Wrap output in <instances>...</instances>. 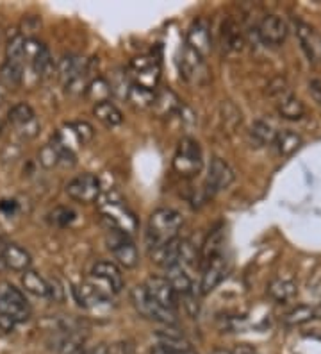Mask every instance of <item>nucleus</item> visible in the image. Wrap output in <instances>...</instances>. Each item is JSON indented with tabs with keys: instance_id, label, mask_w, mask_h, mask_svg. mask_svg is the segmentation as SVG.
Instances as JSON below:
<instances>
[{
	"instance_id": "a18cd8bd",
	"label": "nucleus",
	"mask_w": 321,
	"mask_h": 354,
	"mask_svg": "<svg viewBox=\"0 0 321 354\" xmlns=\"http://www.w3.org/2000/svg\"><path fill=\"white\" fill-rule=\"evenodd\" d=\"M6 268V263H4V256H2V245H0V272Z\"/></svg>"
},
{
	"instance_id": "79ce46f5",
	"label": "nucleus",
	"mask_w": 321,
	"mask_h": 354,
	"mask_svg": "<svg viewBox=\"0 0 321 354\" xmlns=\"http://www.w3.org/2000/svg\"><path fill=\"white\" fill-rule=\"evenodd\" d=\"M48 297H52L54 301H59V303L64 299L63 288H61V285L56 279L48 281Z\"/></svg>"
},
{
	"instance_id": "cd10ccee",
	"label": "nucleus",
	"mask_w": 321,
	"mask_h": 354,
	"mask_svg": "<svg viewBox=\"0 0 321 354\" xmlns=\"http://www.w3.org/2000/svg\"><path fill=\"white\" fill-rule=\"evenodd\" d=\"M21 285L29 294L36 295V297H47L48 295V283L39 276L35 270H26L21 276Z\"/></svg>"
},
{
	"instance_id": "e433bc0d",
	"label": "nucleus",
	"mask_w": 321,
	"mask_h": 354,
	"mask_svg": "<svg viewBox=\"0 0 321 354\" xmlns=\"http://www.w3.org/2000/svg\"><path fill=\"white\" fill-rule=\"evenodd\" d=\"M313 319H314V308L298 306L287 313L284 322H286L287 326H300V324H305V322H309V320H313Z\"/></svg>"
},
{
	"instance_id": "c85d7f7f",
	"label": "nucleus",
	"mask_w": 321,
	"mask_h": 354,
	"mask_svg": "<svg viewBox=\"0 0 321 354\" xmlns=\"http://www.w3.org/2000/svg\"><path fill=\"white\" fill-rule=\"evenodd\" d=\"M271 297L277 301V303H287V301H293L298 294V288L293 281H286V279H277L273 281L268 288Z\"/></svg>"
},
{
	"instance_id": "423d86ee",
	"label": "nucleus",
	"mask_w": 321,
	"mask_h": 354,
	"mask_svg": "<svg viewBox=\"0 0 321 354\" xmlns=\"http://www.w3.org/2000/svg\"><path fill=\"white\" fill-rule=\"evenodd\" d=\"M57 74L66 90L81 91V84L84 86V77L88 74V61L77 56H64L57 65Z\"/></svg>"
},
{
	"instance_id": "a211bd4d",
	"label": "nucleus",
	"mask_w": 321,
	"mask_h": 354,
	"mask_svg": "<svg viewBox=\"0 0 321 354\" xmlns=\"http://www.w3.org/2000/svg\"><path fill=\"white\" fill-rule=\"evenodd\" d=\"M188 47L197 52L198 56H209L211 50H213V39H211L209 24L206 20H197L189 27Z\"/></svg>"
},
{
	"instance_id": "f03ea898",
	"label": "nucleus",
	"mask_w": 321,
	"mask_h": 354,
	"mask_svg": "<svg viewBox=\"0 0 321 354\" xmlns=\"http://www.w3.org/2000/svg\"><path fill=\"white\" fill-rule=\"evenodd\" d=\"M182 215L175 209L161 207L152 213L148 221V231H146V243L150 249L164 245V243L175 240L177 231L182 227Z\"/></svg>"
},
{
	"instance_id": "6e6552de",
	"label": "nucleus",
	"mask_w": 321,
	"mask_h": 354,
	"mask_svg": "<svg viewBox=\"0 0 321 354\" xmlns=\"http://www.w3.org/2000/svg\"><path fill=\"white\" fill-rule=\"evenodd\" d=\"M66 194L77 203H95L100 197V181L93 174H82L66 185Z\"/></svg>"
},
{
	"instance_id": "4be33fe9",
	"label": "nucleus",
	"mask_w": 321,
	"mask_h": 354,
	"mask_svg": "<svg viewBox=\"0 0 321 354\" xmlns=\"http://www.w3.org/2000/svg\"><path fill=\"white\" fill-rule=\"evenodd\" d=\"M278 115L287 120H300L305 115V106L298 97L291 95V93H284L278 100L277 106Z\"/></svg>"
},
{
	"instance_id": "f8f14e48",
	"label": "nucleus",
	"mask_w": 321,
	"mask_h": 354,
	"mask_svg": "<svg viewBox=\"0 0 321 354\" xmlns=\"http://www.w3.org/2000/svg\"><path fill=\"white\" fill-rule=\"evenodd\" d=\"M232 181H234V170L222 158H214L211 161L209 176H207L206 181L207 195H214L218 194V192L225 190V188H228L232 185Z\"/></svg>"
},
{
	"instance_id": "f704fd0d",
	"label": "nucleus",
	"mask_w": 321,
	"mask_h": 354,
	"mask_svg": "<svg viewBox=\"0 0 321 354\" xmlns=\"http://www.w3.org/2000/svg\"><path fill=\"white\" fill-rule=\"evenodd\" d=\"M23 45H26V38L23 35H14L13 38L8 41V47H6V56L11 63H18V65H23Z\"/></svg>"
},
{
	"instance_id": "f3484780",
	"label": "nucleus",
	"mask_w": 321,
	"mask_h": 354,
	"mask_svg": "<svg viewBox=\"0 0 321 354\" xmlns=\"http://www.w3.org/2000/svg\"><path fill=\"white\" fill-rule=\"evenodd\" d=\"M259 36L266 45H282L287 38V24L280 17L268 15L262 18L261 26H259Z\"/></svg>"
},
{
	"instance_id": "ddd939ff",
	"label": "nucleus",
	"mask_w": 321,
	"mask_h": 354,
	"mask_svg": "<svg viewBox=\"0 0 321 354\" xmlns=\"http://www.w3.org/2000/svg\"><path fill=\"white\" fill-rule=\"evenodd\" d=\"M228 272V259L223 254L214 256L207 263H204L202 274V294H209L225 279Z\"/></svg>"
},
{
	"instance_id": "20e7f679",
	"label": "nucleus",
	"mask_w": 321,
	"mask_h": 354,
	"mask_svg": "<svg viewBox=\"0 0 321 354\" xmlns=\"http://www.w3.org/2000/svg\"><path fill=\"white\" fill-rule=\"evenodd\" d=\"M130 299H133L134 308L137 310V313L148 320H155V322H161V324H175L177 322V313L171 310H166L161 304H157L154 299H150V295L146 294L145 286H136V288L130 292Z\"/></svg>"
},
{
	"instance_id": "0eeeda50",
	"label": "nucleus",
	"mask_w": 321,
	"mask_h": 354,
	"mask_svg": "<svg viewBox=\"0 0 321 354\" xmlns=\"http://www.w3.org/2000/svg\"><path fill=\"white\" fill-rule=\"evenodd\" d=\"M9 122L13 124L14 129L18 131L21 138H35L36 134L39 133V122L38 117H36V113L32 111L29 104L26 102H18L14 104L13 108L9 109L8 115Z\"/></svg>"
},
{
	"instance_id": "412c9836",
	"label": "nucleus",
	"mask_w": 321,
	"mask_h": 354,
	"mask_svg": "<svg viewBox=\"0 0 321 354\" xmlns=\"http://www.w3.org/2000/svg\"><path fill=\"white\" fill-rule=\"evenodd\" d=\"M296 32H298V38L302 41V47L307 52V56L311 59H320L321 57V38L314 32L313 27L305 26L302 22H296Z\"/></svg>"
},
{
	"instance_id": "aec40b11",
	"label": "nucleus",
	"mask_w": 321,
	"mask_h": 354,
	"mask_svg": "<svg viewBox=\"0 0 321 354\" xmlns=\"http://www.w3.org/2000/svg\"><path fill=\"white\" fill-rule=\"evenodd\" d=\"M2 256H4L6 268L17 270V272H26L30 267V254L21 249L17 243H6L2 245Z\"/></svg>"
},
{
	"instance_id": "1a4fd4ad",
	"label": "nucleus",
	"mask_w": 321,
	"mask_h": 354,
	"mask_svg": "<svg viewBox=\"0 0 321 354\" xmlns=\"http://www.w3.org/2000/svg\"><path fill=\"white\" fill-rule=\"evenodd\" d=\"M23 61H27L30 68L35 70V74L38 77L48 75L54 63H52L50 52L41 41L35 38H26V45H23Z\"/></svg>"
},
{
	"instance_id": "c756f323",
	"label": "nucleus",
	"mask_w": 321,
	"mask_h": 354,
	"mask_svg": "<svg viewBox=\"0 0 321 354\" xmlns=\"http://www.w3.org/2000/svg\"><path fill=\"white\" fill-rule=\"evenodd\" d=\"M275 129L264 120H257L250 129V142L255 147H262L266 143H271L275 140Z\"/></svg>"
},
{
	"instance_id": "7ed1b4c3",
	"label": "nucleus",
	"mask_w": 321,
	"mask_h": 354,
	"mask_svg": "<svg viewBox=\"0 0 321 354\" xmlns=\"http://www.w3.org/2000/svg\"><path fill=\"white\" fill-rule=\"evenodd\" d=\"M99 212L104 221L109 224V229H116L124 234H133L137 231V218L134 212L125 204V201L118 195H107L99 204Z\"/></svg>"
},
{
	"instance_id": "2f4dec72",
	"label": "nucleus",
	"mask_w": 321,
	"mask_h": 354,
	"mask_svg": "<svg viewBox=\"0 0 321 354\" xmlns=\"http://www.w3.org/2000/svg\"><path fill=\"white\" fill-rule=\"evenodd\" d=\"M128 102L134 104L136 108H150V106H154L155 100V93L152 90H146V88L139 86V84H130L127 93Z\"/></svg>"
},
{
	"instance_id": "7c9ffc66",
	"label": "nucleus",
	"mask_w": 321,
	"mask_h": 354,
	"mask_svg": "<svg viewBox=\"0 0 321 354\" xmlns=\"http://www.w3.org/2000/svg\"><path fill=\"white\" fill-rule=\"evenodd\" d=\"M111 86H109V82L106 81L104 77H97L86 86V97L90 100H93L95 104L106 102L111 97Z\"/></svg>"
},
{
	"instance_id": "49530a36",
	"label": "nucleus",
	"mask_w": 321,
	"mask_h": 354,
	"mask_svg": "<svg viewBox=\"0 0 321 354\" xmlns=\"http://www.w3.org/2000/svg\"><path fill=\"white\" fill-rule=\"evenodd\" d=\"M4 102V91H2V88H0V104Z\"/></svg>"
},
{
	"instance_id": "393cba45",
	"label": "nucleus",
	"mask_w": 321,
	"mask_h": 354,
	"mask_svg": "<svg viewBox=\"0 0 321 354\" xmlns=\"http://www.w3.org/2000/svg\"><path fill=\"white\" fill-rule=\"evenodd\" d=\"M222 44L223 48L231 52H240L243 48V35H241L240 26L234 20H227L222 26Z\"/></svg>"
},
{
	"instance_id": "473e14b6",
	"label": "nucleus",
	"mask_w": 321,
	"mask_h": 354,
	"mask_svg": "<svg viewBox=\"0 0 321 354\" xmlns=\"http://www.w3.org/2000/svg\"><path fill=\"white\" fill-rule=\"evenodd\" d=\"M0 81L4 82L6 86H18V84L23 81V65L6 61L4 65H2V68H0Z\"/></svg>"
},
{
	"instance_id": "4c0bfd02",
	"label": "nucleus",
	"mask_w": 321,
	"mask_h": 354,
	"mask_svg": "<svg viewBox=\"0 0 321 354\" xmlns=\"http://www.w3.org/2000/svg\"><path fill=\"white\" fill-rule=\"evenodd\" d=\"M70 131H72L73 136L77 138V142L81 143V145L90 143L95 136L93 126L88 124V122H73V124H70Z\"/></svg>"
},
{
	"instance_id": "9b49d317",
	"label": "nucleus",
	"mask_w": 321,
	"mask_h": 354,
	"mask_svg": "<svg viewBox=\"0 0 321 354\" xmlns=\"http://www.w3.org/2000/svg\"><path fill=\"white\" fill-rule=\"evenodd\" d=\"M143 286H145L146 294L150 295V299H154L155 303L161 304V306L166 308V310H177V294L175 290L171 288V285L168 283L166 277L150 276Z\"/></svg>"
},
{
	"instance_id": "8fccbe9b",
	"label": "nucleus",
	"mask_w": 321,
	"mask_h": 354,
	"mask_svg": "<svg viewBox=\"0 0 321 354\" xmlns=\"http://www.w3.org/2000/svg\"><path fill=\"white\" fill-rule=\"evenodd\" d=\"M0 134H2V124H0Z\"/></svg>"
},
{
	"instance_id": "de8ad7c7",
	"label": "nucleus",
	"mask_w": 321,
	"mask_h": 354,
	"mask_svg": "<svg viewBox=\"0 0 321 354\" xmlns=\"http://www.w3.org/2000/svg\"><path fill=\"white\" fill-rule=\"evenodd\" d=\"M164 354H191V353H164Z\"/></svg>"
},
{
	"instance_id": "4468645a",
	"label": "nucleus",
	"mask_w": 321,
	"mask_h": 354,
	"mask_svg": "<svg viewBox=\"0 0 321 354\" xmlns=\"http://www.w3.org/2000/svg\"><path fill=\"white\" fill-rule=\"evenodd\" d=\"M73 295L77 299V303L84 308H99L109 304V292L100 288L95 281H86L82 285L73 288Z\"/></svg>"
},
{
	"instance_id": "bb28decb",
	"label": "nucleus",
	"mask_w": 321,
	"mask_h": 354,
	"mask_svg": "<svg viewBox=\"0 0 321 354\" xmlns=\"http://www.w3.org/2000/svg\"><path fill=\"white\" fill-rule=\"evenodd\" d=\"M166 270H168L166 279L171 285V288L175 290V294L186 295L189 294V292H193V283L191 279H189L188 274H186V268L175 265V267H170L166 268Z\"/></svg>"
},
{
	"instance_id": "c03bdc74",
	"label": "nucleus",
	"mask_w": 321,
	"mask_h": 354,
	"mask_svg": "<svg viewBox=\"0 0 321 354\" xmlns=\"http://www.w3.org/2000/svg\"><path fill=\"white\" fill-rule=\"evenodd\" d=\"M0 209H2V212L13 213L14 209H17V203H14V201H2V203H0Z\"/></svg>"
},
{
	"instance_id": "2eb2a0df",
	"label": "nucleus",
	"mask_w": 321,
	"mask_h": 354,
	"mask_svg": "<svg viewBox=\"0 0 321 354\" xmlns=\"http://www.w3.org/2000/svg\"><path fill=\"white\" fill-rule=\"evenodd\" d=\"M91 279L104 283L111 294H118L124 288V276L113 261H97L91 270Z\"/></svg>"
},
{
	"instance_id": "dca6fc26",
	"label": "nucleus",
	"mask_w": 321,
	"mask_h": 354,
	"mask_svg": "<svg viewBox=\"0 0 321 354\" xmlns=\"http://www.w3.org/2000/svg\"><path fill=\"white\" fill-rule=\"evenodd\" d=\"M84 335L79 329H61L54 337L52 349L56 354H82L84 353Z\"/></svg>"
},
{
	"instance_id": "ea45409f",
	"label": "nucleus",
	"mask_w": 321,
	"mask_h": 354,
	"mask_svg": "<svg viewBox=\"0 0 321 354\" xmlns=\"http://www.w3.org/2000/svg\"><path fill=\"white\" fill-rule=\"evenodd\" d=\"M39 163L45 167V169H54L56 165H59V154H57L56 147L52 143H47L45 147L39 151Z\"/></svg>"
},
{
	"instance_id": "a878e982",
	"label": "nucleus",
	"mask_w": 321,
	"mask_h": 354,
	"mask_svg": "<svg viewBox=\"0 0 321 354\" xmlns=\"http://www.w3.org/2000/svg\"><path fill=\"white\" fill-rule=\"evenodd\" d=\"M93 113H95V117L99 118L102 124H106L107 127L120 126L121 122H124V115H121L120 109L116 108L111 100H106V102L95 104Z\"/></svg>"
},
{
	"instance_id": "b1692460",
	"label": "nucleus",
	"mask_w": 321,
	"mask_h": 354,
	"mask_svg": "<svg viewBox=\"0 0 321 354\" xmlns=\"http://www.w3.org/2000/svg\"><path fill=\"white\" fill-rule=\"evenodd\" d=\"M180 100L179 97L173 93L171 90H163L155 93V100H154V106L152 108L155 109L159 117H170L173 113H177L180 109Z\"/></svg>"
},
{
	"instance_id": "c9c22d12",
	"label": "nucleus",
	"mask_w": 321,
	"mask_h": 354,
	"mask_svg": "<svg viewBox=\"0 0 321 354\" xmlns=\"http://www.w3.org/2000/svg\"><path fill=\"white\" fill-rule=\"evenodd\" d=\"M197 249L188 240H179V267H195L197 265Z\"/></svg>"
},
{
	"instance_id": "9d476101",
	"label": "nucleus",
	"mask_w": 321,
	"mask_h": 354,
	"mask_svg": "<svg viewBox=\"0 0 321 354\" xmlns=\"http://www.w3.org/2000/svg\"><path fill=\"white\" fill-rule=\"evenodd\" d=\"M107 245L113 251L115 258L124 265L125 268H134L137 265V249L127 234L116 231V229H109L107 233Z\"/></svg>"
},
{
	"instance_id": "58836bf2",
	"label": "nucleus",
	"mask_w": 321,
	"mask_h": 354,
	"mask_svg": "<svg viewBox=\"0 0 321 354\" xmlns=\"http://www.w3.org/2000/svg\"><path fill=\"white\" fill-rule=\"evenodd\" d=\"M75 221V212H72L70 207H56L50 213V222L56 224L57 227H66Z\"/></svg>"
},
{
	"instance_id": "72a5a7b5",
	"label": "nucleus",
	"mask_w": 321,
	"mask_h": 354,
	"mask_svg": "<svg viewBox=\"0 0 321 354\" xmlns=\"http://www.w3.org/2000/svg\"><path fill=\"white\" fill-rule=\"evenodd\" d=\"M159 72H161V70H159L157 63L146 66V68L143 70H137V72H134V77H136V82H134V84H139V86L146 88V90L154 91V88L157 86L159 82Z\"/></svg>"
},
{
	"instance_id": "09e8293b",
	"label": "nucleus",
	"mask_w": 321,
	"mask_h": 354,
	"mask_svg": "<svg viewBox=\"0 0 321 354\" xmlns=\"http://www.w3.org/2000/svg\"><path fill=\"white\" fill-rule=\"evenodd\" d=\"M82 354H93V353H88V351H84V353H82Z\"/></svg>"
},
{
	"instance_id": "39448f33",
	"label": "nucleus",
	"mask_w": 321,
	"mask_h": 354,
	"mask_svg": "<svg viewBox=\"0 0 321 354\" xmlns=\"http://www.w3.org/2000/svg\"><path fill=\"white\" fill-rule=\"evenodd\" d=\"M202 149L198 145L197 140L193 138H184L180 140L179 149L175 152V158H173V169L180 174V176L191 177L197 176L202 170Z\"/></svg>"
},
{
	"instance_id": "a19ab883",
	"label": "nucleus",
	"mask_w": 321,
	"mask_h": 354,
	"mask_svg": "<svg viewBox=\"0 0 321 354\" xmlns=\"http://www.w3.org/2000/svg\"><path fill=\"white\" fill-rule=\"evenodd\" d=\"M107 82H109V86H111V93H116V95L121 97V99L127 97L128 88H130V82H128L127 75L118 72V74L113 75L111 81H107Z\"/></svg>"
},
{
	"instance_id": "37998d69",
	"label": "nucleus",
	"mask_w": 321,
	"mask_h": 354,
	"mask_svg": "<svg viewBox=\"0 0 321 354\" xmlns=\"http://www.w3.org/2000/svg\"><path fill=\"white\" fill-rule=\"evenodd\" d=\"M309 91H311L313 99L316 100L318 104H321V81L320 79H314V81L309 82Z\"/></svg>"
},
{
	"instance_id": "f257e3e1",
	"label": "nucleus",
	"mask_w": 321,
	"mask_h": 354,
	"mask_svg": "<svg viewBox=\"0 0 321 354\" xmlns=\"http://www.w3.org/2000/svg\"><path fill=\"white\" fill-rule=\"evenodd\" d=\"M30 304L17 286L11 283H0V329L13 331L18 324L29 320Z\"/></svg>"
},
{
	"instance_id": "6ab92c4d",
	"label": "nucleus",
	"mask_w": 321,
	"mask_h": 354,
	"mask_svg": "<svg viewBox=\"0 0 321 354\" xmlns=\"http://www.w3.org/2000/svg\"><path fill=\"white\" fill-rule=\"evenodd\" d=\"M180 74L189 82H202L200 77H206V66H204V57L198 56L197 52L186 45L182 57H180Z\"/></svg>"
},
{
	"instance_id": "5701e85b",
	"label": "nucleus",
	"mask_w": 321,
	"mask_h": 354,
	"mask_svg": "<svg viewBox=\"0 0 321 354\" xmlns=\"http://www.w3.org/2000/svg\"><path fill=\"white\" fill-rule=\"evenodd\" d=\"M273 143H275V147H277L278 154L291 156L293 152H296L300 147H302L304 140H302V136H300L298 133H295V131L286 129L275 134Z\"/></svg>"
}]
</instances>
